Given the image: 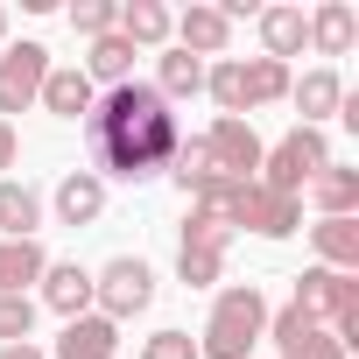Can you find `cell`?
<instances>
[{"mask_svg":"<svg viewBox=\"0 0 359 359\" xmlns=\"http://www.w3.org/2000/svg\"><path fill=\"white\" fill-rule=\"evenodd\" d=\"M29 331H36V296H0V338L22 345Z\"/></svg>","mask_w":359,"mask_h":359,"instance_id":"27","label":"cell"},{"mask_svg":"<svg viewBox=\"0 0 359 359\" xmlns=\"http://www.w3.org/2000/svg\"><path fill=\"white\" fill-rule=\"evenodd\" d=\"M226 226H212V219H198L191 212V226H184V247H176V275H184L191 289H212L219 282V268H226Z\"/></svg>","mask_w":359,"mask_h":359,"instance_id":"8","label":"cell"},{"mask_svg":"<svg viewBox=\"0 0 359 359\" xmlns=\"http://www.w3.org/2000/svg\"><path fill=\"white\" fill-rule=\"evenodd\" d=\"M289 99H296V113H303V127H317V120H331L338 106H345V78L324 64V71H303V85H289Z\"/></svg>","mask_w":359,"mask_h":359,"instance_id":"17","label":"cell"},{"mask_svg":"<svg viewBox=\"0 0 359 359\" xmlns=\"http://www.w3.org/2000/svg\"><path fill=\"white\" fill-rule=\"evenodd\" d=\"M169 22H176V15L162 8V0H120V22H113V29H120L134 50H162V43H169Z\"/></svg>","mask_w":359,"mask_h":359,"instance_id":"19","label":"cell"},{"mask_svg":"<svg viewBox=\"0 0 359 359\" xmlns=\"http://www.w3.org/2000/svg\"><path fill=\"white\" fill-rule=\"evenodd\" d=\"M261 43H268V64L303 57V43H310V15H303V8H261Z\"/></svg>","mask_w":359,"mask_h":359,"instance_id":"15","label":"cell"},{"mask_svg":"<svg viewBox=\"0 0 359 359\" xmlns=\"http://www.w3.org/2000/svg\"><path fill=\"white\" fill-rule=\"evenodd\" d=\"M43 247L36 240H0V296H29V282H43Z\"/></svg>","mask_w":359,"mask_h":359,"instance_id":"23","label":"cell"},{"mask_svg":"<svg viewBox=\"0 0 359 359\" xmlns=\"http://www.w3.org/2000/svg\"><path fill=\"white\" fill-rule=\"evenodd\" d=\"M141 359H198V338L191 331H155V338H141Z\"/></svg>","mask_w":359,"mask_h":359,"instance_id":"28","label":"cell"},{"mask_svg":"<svg viewBox=\"0 0 359 359\" xmlns=\"http://www.w3.org/2000/svg\"><path fill=\"white\" fill-rule=\"evenodd\" d=\"M50 359H120V324L99 317V310H85V317L64 324V338H57Z\"/></svg>","mask_w":359,"mask_h":359,"instance_id":"11","label":"cell"},{"mask_svg":"<svg viewBox=\"0 0 359 359\" xmlns=\"http://www.w3.org/2000/svg\"><path fill=\"white\" fill-rule=\"evenodd\" d=\"M15 155H22V141H15V127H8V120H0V176L15 169Z\"/></svg>","mask_w":359,"mask_h":359,"instance_id":"30","label":"cell"},{"mask_svg":"<svg viewBox=\"0 0 359 359\" xmlns=\"http://www.w3.org/2000/svg\"><path fill=\"white\" fill-rule=\"evenodd\" d=\"M43 78H50V50L43 43H15L8 57H0V120L22 113V106H36Z\"/></svg>","mask_w":359,"mask_h":359,"instance_id":"9","label":"cell"},{"mask_svg":"<svg viewBox=\"0 0 359 359\" xmlns=\"http://www.w3.org/2000/svg\"><path fill=\"white\" fill-rule=\"evenodd\" d=\"M310 205L324 212V219H352V205H359V169H345V162H331V169H317L310 176Z\"/></svg>","mask_w":359,"mask_h":359,"instance_id":"18","label":"cell"},{"mask_svg":"<svg viewBox=\"0 0 359 359\" xmlns=\"http://www.w3.org/2000/svg\"><path fill=\"white\" fill-rule=\"evenodd\" d=\"M113 22H120V0H78V8H71V29H78L85 43L113 36Z\"/></svg>","mask_w":359,"mask_h":359,"instance_id":"26","label":"cell"},{"mask_svg":"<svg viewBox=\"0 0 359 359\" xmlns=\"http://www.w3.org/2000/svg\"><path fill=\"white\" fill-rule=\"evenodd\" d=\"M43 303L71 324V317H85L92 310V268H78V261H50L43 268Z\"/></svg>","mask_w":359,"mask_h":359,"instance_id":"13","label":"cell"},{"mask_svg":"<svg viewBox=\"0 0 359 359\" xmlns=\"http://www.w3.org/2000/svg\"><path fill=\"white\" fill-rule=\"evenodd\" d=\"M289 64H268V57H219L205 71V92L219 99V120H247L254 106H275L289 99Z\"/></svg>","mask_w":359,"mask_h":359,"instance_id":"2","label":"cell"},{"mask_svg":"<svg viewBox=\"0 0 359 359\" xmlns=\"http://www.w3.org/2000/svg\"><path fill=\"white\" fill-rule=\"evenodd\" d=\"M205 148H212L219 176H233V184H254V176H261V155H268V141L254 134V120H212Z\"/></svg>","mask_w":359,"mask_h":359,"instance_id":"7","label":"cell"},{"mask_svg":"<svg viewBox=\"0 0 359 359\" xmlns=\"http://www.w3.org/2000/svg\"><path fill=\"white\" fill-rule=\"evenodd\" d=\"M352 36H359V15L345 8V0H324V8L310 15V50H317V57H345Z\"/></svg>","mask_w":359,"mask_h":359,"instance_id":"21","label":"cell"},{"mask_svg":"<svg viewBox=\"0 0 359 359\" xmlns=\"http://www.w3.org/2000/svg\"><path fill=\"white\" fill-rule=\"evenodd\" d=\"M36 99H43L57 120H78V127H85V113L99 106V85H92L78 64H64V71H50V78H43V92H36Z\"/></svg>","mask_w":359,"mask_h":359,"instance_id":"12","label":"cell"},{"mask_svg":"<svg viewBox=\"0 0 359 359\" xmlns=\"http://www.w3.org/2000/svg\"><path fill=\"white\" fill-rule=\"evenodd\" d=\"M282 359H345V345L331 331H303L296 345H282Z\"/></svg>","mask_w":359,"mask_h":359,"instance_id":"29","label":"cell"},{"mask_svg":"<svg viewBox=\"0 0 359 359\" xmlns=\"http://www.w3.org/2000/svg\"><path fill=\"white\" fill-rule=\"evenodd\" d=\"M78 71H85L92 85H106V92H113V85H134V43L113 29V36H99V43L85 50V64H78Z\"/></svg>","mask_w":359,"mask_h":359,"instance_id":"16","label":"cell"},{"mask_svg":"<svg viewBox=\"0 0 359 359\" xmlns=\"http://www.w3.org/2000/svg\"><path fill=\"white\" fill-rule=\"evenodd\" d=\"M85 134H92V148H99V169L120 176V184H141V176L169 169L176 141H184V134H176L169 99H162L155 85H113V92L85 113Z\"/></svg>","mask_w":359,"mask_h":359,"instance_id":"1","label":"cell"},{"mask_svg":"<svg viewBox=\"0 0 359 359\" xmlns=\"http://www.w3.org/2000/svg\"><path fill=\"white\" fill-rule=\"evenodd\" d=\"M0 359H50V352H36V345L22 338V345H0Z\"/></svg>","mask_w":359,"mask_h":359,"instance_id":"31","label":"cell"},{"mask_svg":"<svg viewBox=\"0 0 359 359\" xmlns=\"http://www.w3.org/2000/svg\"><path fill=\"white\" fill-rule=\"evenodd\" d=\"M36 226H43V198L29 184H15V176H0V233L8 240H36Z\"/></svg>","mask_w":359,"mask_h":359,"instance_id":"22","label":"cell"},{"mask_svg":"<svg viewBox=\"0 0 359 359\" xmlns=\"http://www.w3.org/2000/svg\"><path fill=\"white\" fill-rule=\"evenodd\" d=\"M169 36H176V50H191V57L205 64V57H226V36H233V22H226L219 8H205V0H191V8L169 22Z\"/></svg>","mask_w":359,"mask_h":359,"instance_id":"10","label":"cell"},{"mask_svg":"<svg viewBox=\"0 0 359 359\" xmlns=\"http://www.w3.org/2000/svg\"><path fill=\"white\" fill-rule=\"evenodd\" d=\"M169 176H176V191H184V198H198L205 184H219V162H212L205 134H191V141H176V155H169Z\"/></svg>","mask_w":359,"mask_h":359,"instance_id":"24","label":"cell"},{"mask_svg":"<svg viewBox=\"0 0 359 359\" xmlns=\"http://www.w3.org/2000/svg\"><path fill=\"white\" fill-rule=\"evenodd\" d=\"M92 303H99V317H113V324L141 317V310L155 303V268H148L141 254H113V261L92 275Z\"/></svg>","mask_w":359,"mask_h":359,"instance_id":"5","label":"cell"},{"mask_svg":"<svg viewBox=\"0 0 359 359\" xmlns=\"http://www.w3.org/2000/svg\"><path fill=\"white\" fill-rule=\"evenodd\" d=\"M268 331V296L254 282H233L212 296V317H205V338H198V359H247Z\"/></svg>","mask_w":359,"mask_h":359,"instance_id":"3","label":"cell"},{"mask_svg":"<svg viewBox=\"0 0 359 359\" xmlns=\"http://www.w3.org/2000/svg\"><path fill=\"white\" fill-rule=\"evenodd\" d=\"M310 247H317V268L359 275V219H317L310 226Z\"/></svg>","mask_w":359,"mask_h":359,"instance_id":"14","label":"cell"},{"mask_svg":"<svg viewBox=\"0 0 359 359\" xmlns=\"http://www.w3.org/2000/svg\"><path fill=\"white\" fill-rule=\"evenodd\" d=\"M99 212H106V184H99L92 169H71L64 184H57V219L64 226H92Z\"/></svg>","mask_w":359,"mask_h":359,"instance_id":"20","label":"cell"},{"mask_svg":"<svg viewBox=\"0 0 359 359\" xmlns=\"http://www.w3.org/2000/svg\"><path fill=\"white\" fill-rule=\"evenodd\" d=\"M155 92H162L169 106H176V99H198V92H205V64H198L191 50H169V57H162V78H155Z\"/></svg>","mask_w":359,"mask_h":359,"instance_id":"25","label":"cell"},{"mask_svg":"<svg viewBox=\"0 0 359 359\" xmlns=\"http://www.w3.org/2000/svg\"><path fill=\"white\" fill-rule=\"evenodd\" d=\"M0 43H8V8H0Z\"/></svg>","mask_w":359,"mask_h":359,"instance_id":"32","label":"cell"},{"mask_svg":"<svg viewBox=\"0 0 359 359\" xmlns=\"http://www.w3.org/2000/svg\"><path fill=\"white\" fill-rule=\"evenodd\" d=\"M261 233V240H289L296 226H303V198H275V191H261V184H240L233 191V233Z\"/></svg>","mask_w":359,"mask_h":359,"instance_id":"6","label":"cell"},{"mask_svg":"<svg viewBox=\"0 0 359 359\" xmlns=\"http://www.w3.org/2000/svg\"><path fill=\"white\" fill-rule=\"evenodd\" d=\"M317 169H331V141H324L317 127H289V134L261 155V176H254V184L275 191V198H303V184H310Z\"/></svg>","mask_w":359,"mask_h":359,"instance_id":"4","label":"cell"}]
</instances>
